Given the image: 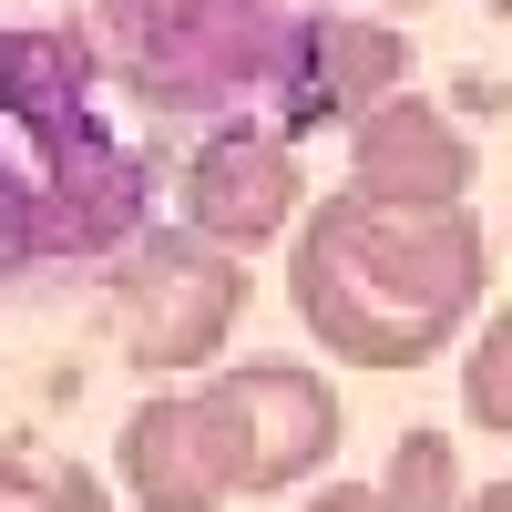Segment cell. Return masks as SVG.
<instances>
[{
	"mask_svg": "<svg viewBox=\"0 0 512 512\" xmlns=\"http://www.w3.org/2000/svg\"><path fill=\"white\" fill-rule=\"evenodd\" d=\"M369 492H379V512H461L451 431H400V441H390V472H379Z\"/></svg>",
	"mask_w": 512,
	"mask_h": 512,
	"instance_id": "9c48e42d",
	"label": "cell"
},
{
	"mask_svg": "<svg viewBox=\"0 0 512 512\" xmlns=\"http://www.w3.org/2000/svg\"><path fill=\"white\" fill-rule=\"evenodd\" d=\"M349 11H431V0H349Z\"/></svg>",
	"mask_w": 512,
	"mask_h": 512,
	"instance_id": "5bb4252c",
	"label": "cell"
},
{
	"mask_svg": "<svg viewBox=\"0 0 512 512\" xmlns=\"http://www.w3.org/2000/svg\"><path fill=\"white\" fill-rule=\"evenodd\" d=\"M461 512H512V482H482V492H461Z\"/></svg>",
	"mask_w": 512,
	"mask_h": 512,
	"instance_id": "4fadbf2b",
	"label": "cell"
},
{
	"mask_svg": "<svg viewBox=\"0 0 512 512\" xmlns=\"http://www.w3.org/2000/svg\"><path fill=\"white\" fill-rule=\"evenodd\" d=\"M0 512H113V492L62 451H0Z\"/></svg>",
	"mask_w": 512,
	"mask_h": 512,
	"instance_id": "30bf717a",
	"label": "cell"
},
{
	"mask_svg": "<svg viewBox=\"0 0 512 512\" xmlns=\"http://www.w3.org/2000/svg\"><path fill=\"white\" fill-rule=\"evenodd\" d=\"M113 318H123V359L144 379H195L246 318V256L205 246L195 226H154L113 277Z\"/></svg>",
	"mask_w": 512,
	"mask_h": 512,
	"instance_id": "7a4b0ae2",
	"label": "cell"
},
{
	"mask_svg": "<svg viewBox=\"0 0 512 512\" xmlns=\"http://www.w3.org/2000/svg\"><path fill=\"white\" fill-rule=\"evenodd\" d=\"M482 185V144L431 103V93H379L349 123V195L369 205H472Z\"/></svg>",
	"mask_w": 512,
	"mask_h": 512,
	"instance_id": "ba28073f",
	"label": "cell"
},
{
	"mask_svg": "<svg viewBox=\"0 0 512 512\" xmlns=\"http://www.w3.org/2000/svg\"><path fill=\"white\" fill-rule=\"evenodd\" d=\"M103 11H113V41L134 52L154 103H216L277 62L267 0H103Z\"/></svg>",
	"mask_w": 512,
	"mask_h": 512,
	"instance_id": "3957f363",
	"label": "cell"
},
{
	"mask_svg": "<svg viewBox=\"0 0 512 512\" xmlns=\"http://www.w3.org/2000/svg\"><path fill=\"white\" fill-rule=\"evenodd\" d=\"M461 420L492 441H512V297L482 318V338L461 349Z\"/></svg>",
	"mask_w": 512,
	"mask_h": 512,
	"instance_id": "8fae6325",
	"label": "cell"
},
{
	"mask_svg": "<svg viewBox=\"0 0 512 512\" xmlns=\"http://www.w3.org/2000/svg\"><path fill=\"white\" fill-rule=\"evenodd\" d=\"M297 512H379V492L369 482H328V492H308Z\"/></svg>",
	"mask_w": 512,
	"mask_h": 512,
	"instance_id": "7c38bea8",
	"label": "cell"
},
{
	"mask_svg": "<svg viewBox=\"0 0 512 512\" xmlns=\"http://www.w3.org/2000/svg\"><path fill=\"white\" fill-rule=\"evenodd\" d=\"M297 205H308V164L267 123H226V134H205L185 154V226L205 246H226V256L277 246L297 226Z\"/></svg>",
	"mask_w": 512,
	"mask_h": 512,
	"instance_id": "8992f818",
	"label": "cell"
},
{
	"mask_svg": "<svg viewBox=\"0 0 512 512\" xmlns=\"http://www.w3.org/2000/svg\"><path fill=\"white\" fill-rule=\"evenodd\" d=\"M113 472L144 512H216L236 502V420L216 390H154L113 441Z\"/></svg>",
	"mask_w": 512,
	"mask_h": 512,
	"instance_id": "52a82bcc",
	"label": "cell"
},
{
	"mask_svg": "<svg viewBox=\"0 0 512 512\" xmlns=\"http://www.w3.org/2000/svg\"><path fill=\"white\" fill-rule=\"evenodd\" d=\"M287 297L338 369H420L492 297V236L461 205H369L338 185L287 226Z\"/></svg>",
	"mask_w": 512,
	"mask_h": 512,
	"instance_id": "6da1fadb",
	"label": "cell"
},
{
	"mask_svg": "<svg viewBox=\"0 0 512 512\" xmlns=\"http://www.w3.org/2000/svg\"><path fill=\"white\" fill-rule=\"evenodd\" d=\"M277 72H287V103H277L267 134L297 144V134H318V123H359L379 93H400L410 82V41H400L390 11H349V0H338V11L287 31Z\"/></svg>",
	"mask_w": 512,
	"mask_h": 512,
	"instance_id": "5b68a950",
	"label": "cell"
},
{
	"mask_svg": "<svg viewBox=\"0 0 512 512\" xmlns=\"http://www.w3.org/2000/svg\"><path fill=\"white\" fill-rule=\"evenodd\" d=\"M205 390H216L226 420H236V492L246 502L318 482L328 451H338V431H349L338 390H328L318 369H297V359H236L226 379H205Z\"/></svg>",
	"mask_w": 512,
	"mask_h": 512,
	"instance_id": "277c9868",
	"label": "cell"
},
{
	"mask_svg": "<svg viewBox=\"0 0 512 512\" xmlns=\"http://www.w3.org/2000/svg\"><path fill=\"white\" fill-rule=\"evenodd\" d=\"M492 21H512V0H492Z\"/></svg>",
	"mask_w": 512,
	"mask_h": 512,
	"instance_id": "9a60e30c",
	"label": "cell"
}]
</instances>
